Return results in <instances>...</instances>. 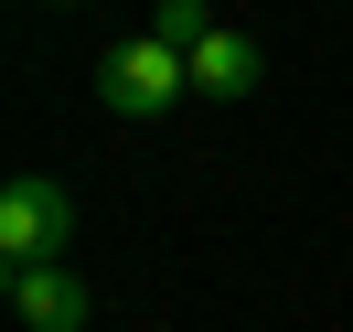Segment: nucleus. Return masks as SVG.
<instances>
[{
  "mask_svg": "<svg viewBox=\"0 0 353 332\" xmlns=\"http://www.w3.org/2000/svg\"><path fill=\"white\" fill-rule=\"evenodd\" d=\"M182 97H193V54L161 43V32H129V43L97 54V108L108 118H161V108H182Z\"/></svg>",
  "mask_w": 353,
  "mask_h": 332,
  "instance_id": "obj_1",
  "label": "nucleus"
},
{
  "mask_svg": "<svg viewBox=\"0 0 353 332\" xmlns=\"http://www.w3.org/2000/svg\"><path fill=\"white\" fill-rule=\"evenodd\" d=\"M75 246V193L54 172H22L11 193H0V257L11 268H54Z\"/></svg>",
  "mask_w": 353,
  "mask_h": 332,
  "instance_id": "obj_2",
  "label": "nucleus"
},
{
  "mask_svg": "<svg viewBox=\"0 0 353 332\" xmlns=\"http://www.w3.org/2000/svg\"><path fill=\"white\" fill-rule=\"evenodd\" d=\"M11 311L32 332H86V279L75 268H11Z\"/></svg>",
  "mask_w": 353,
  "mask_h": 332,
  "instance_id": "obj_3",
  "label": "nucleus"
},
{
  "mask_svg": "<svg viewBox=\"0 0 353 332\" xmlns=\"http://www.w3.org/2000/svg\"><path fill=\"white\" fill-rule=\"evenodd\" d=\"M193 97H225V108H236V97H257V43L214 22V32L193 43Z\"/></svg>",
  "mask_w": 353,
  "mask_h": 332,
  "instance_id": "obj_4",
  "label": "nucleus"
},
{
  "mask_svg": "<svg viewBox=\"0 0 353 332\" xmlns=\"http://www.w3.org/2000/svg\"><path fill=\"white\" fill-rule=\"evenodd\" d=\"M150 32H161V43H182V54H193L203 32H214V11H203V0H150Z\"/></svg>",
  "mask_w": 353,
  "mask_h": 332,
  "instance_id": "obj_5",
  "label": "nucleus"
}]
</instances>
